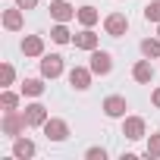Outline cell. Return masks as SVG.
I'll return each mask as SVG.
<instances>
[{
	"label": "cell",
	"instance_id": "6da1fadb",
	"mask_svg": "<svg viewBox=\"0 0 160 160\" xmlns=\"http://www.w3.org/2000/svg\"><path fill=\"white\" fill-rule=\"evenodd\" d=\"M25 113H16V110H7L3 113V132L10 135V138H19L22 132H25Z\"/></svg>",
	"mask_w": 160,
	"mask_h": 160
},
{
	"label": "cell",
	"instance_id": "7a4b0ae2",
	"mask_svg": "<svg viewBox=\"0 0 160 160\" xmlns=\"http://www.w3.org/2000/svg\"><path fill=\"white\" fill-rule=\"evenodd\" d=\"M104 28H107V35L122 38V35H126V28H129V19H126L122 13H110V16L104 19Z\"/></svg>",
	"mask_w": 160,
	"mask_h": 160
},
{
	"label": "cell",
	"instance_id": "3957f363",
	"mask_svg": "<svg viewBox=\"0 0 160 160\" xmlns=\"http://www.w3.org/2000/svg\"><path fill=\"white\" fill-rule=\"evenodd\" d=\"M113 69V57L107 50H91V72L94 75H107Z\"/></svg>",
	"mask_w": 160,
	"mask_h": 160
},
{
	"label": "cell",
	"instance_id": "277c9868",
	"mask_svg": "<svg viewBox=\"0 0 160 160\" xmlns=\"http://www.w3.org/2000/svg\"><path fill=\"white\" fill-rule=\"evenodd\" d=\"M91 75H94L91 66H88V69H85V66H75V69L69 72V85H72L75 91H85V88L91 85Z\"/></svg>",
	"mask_w": 160,
	"mask_h": 160
},
{
	"label": "cell",
	"instance_id": "5b68a950",
	"mask_svg": "<svg viewBox=\"0 0 160 160\" xmlns=\"http://www.w3.org/2000/svg\"><path fill=\"white\" fill-rule=\"evenodd\" d=\"M122 135H126L129 141L144 138V119H141V116H126V122H122Z\"/></svg>",
	"mask_w": 160,
	"mask_h": 160
},
{
	"label": "cell",
	"instance_id": "8992f818",
	"mask_svg": "<svg viewBox=\"0 0 160 160\" xmlns=\"http://www.w3.org/2000/svg\"><path fill=\"white\" fill-rule=\"evenodd\" d=\"M60 72H63V57L50 53V57L41 60V75H44V78H57Z\"/></svg>",
	"mask_w": 160,
	"mask_h": 160
},
{
	"label": "cell",
	"instance_id": "52a82bcc",
	"mask_svg": "<svg viewBox=\"0 0 160 160\" xmlns=\"http://www.w3.org/2000/svg\"><path fill=\"white\" fill-rule=\"evenodd\" d=\"M126 110H129V104H126V98H119V94H113V98H107V101H104V113H107V116H113V119L126 116Z\"/></svg>",
	"mask_w": 160,
	"mask_h": 160
},
{
	"label": "cell",
	"instance_id": "ba28073f",
	"mask_svg": "<svg viewBox=\"0 0 160 160\" xmlns=\"http://www.w3.org/2000/svg\"><path fill=\"white\" fill-rule=\"evenodd\" d=\"M22 113H25V122L28 126H44L47 122V107L44 104H28Z\"/></svg>",
	"mask_w": 160,
	"mask_h": 160
},
{
	"label": "cell",
	"instance_id": "9c48e42d",
	"mask_svg": "<svg viewBox=\"0 0 160 160\" xmlns=\"http://www.w3.org/2000/svg\"><path fill=\"white\" fill-rule=\"evenodd\" d=\"M44 135H47L50 141H63V138L69 135V126H66L63 119H47V122H44Z\"/></svg>",
	"mask_w": 160,
	"mask_h": 160
},
{
	"label": "cell",
	"instance_id": "30bf717a",
	"mask_svg": "<svg viewBox=\"0 0 160 160\" xmlns=\"http://www.w3.org/2000/svg\"><path fill=\"white\" fill-rule=\"evenodd\" d=\"M132 78H135V82H141V85L154 82V66H151L148 60H138V63L132 66Z\"/></svg>",
	"mask_w": 160,
	"mask_h": 160
},
{
	"label": "cell",
	"instance_id": "8fae6325",
	"mask_svg": "<svg viewBox=\"0 0 160 160\" xmlns=\"http://www.w3.org/2000/svg\"><path fill=\"white\" fill-rule=\"evenodd\" d=\"M50 16H53L57 22H69V19L75 16V10L66 3V0H53V3H50Z\"/></svg>",
	"mask_w": 160,
	"mask_h": 160
},
{
	"label": "cell",
	"instance_id": "7c38bea8",
	"mask_svg": "<svg viewBox=\"0 0 160 160\" xmlns=\"http://www.w3.org/2000/svg\"><path fill=\"white\" fill-rule=\"evenodd\" d=\"M32 154H35V144H32L28 138H22V135H19V138H16V144H13V157H19V160H28Z\"/></svg>",
	"mask_w": 160,
	"mask_h": 160
},
{
	"label": "cell",
	"instance_id": "4fadbf2b",
	"mask_svg": "<svg viewBox=\"0 0 160 160\" xmlns=\"http://www.w3.org/2000/svg\"><path fill=\"white\" fill-rule=\"evenodd\" d=\"M75 47H82V50H98V35L91 28H85L82 35H75Z\"/></svg>",
	"mask_w": 160,
	"mask_h": 160
},
{
	"label": "cell",
	"instance_id": "5bb4252c",
	"mask_svg": "<svg viewBox=\"0 0 160 160\" xmlns=\"http://www.w3.org/2000/svg\"><path fill=\"white\" fill-rule=\"evenodd\" d=\"M22 50H25V57H41V53H44V41H41L38 35H32V38L22 41Z\"/></svg>",
	"mask_w": 160,
	"mask_h": 160
},
{
	"label": "cell",
	"instance_id": "9a60e30c",
	"mask_svg": "<svg viewBox=\"0 0 160 160\" xmlns=\"http://www.w3.org/2000/svg\"><path fill=\"white\" fill-rule=\"evenodd\" d=\"M3 25H7L10 32H19V28H22V7H19V10H7V13H3Z\"/></svg>",
	"mask_w": 160,
	"mask_h": 160
},
{
	"label": "cell",
	"instance_id": "2e32d148",
	"mask_svg": "<svg viewBox=\"0 0 160 160\" xmlns=\"http://www.w3.org/2000/svg\"><path fill=\"white\" fill-rule=\"evenodd\" d=\"M22 94L41 98V94H44V82H41V78H25V82H22Z\"/></svg>",
	"mask_w": 160,
	"mask_h": 160
},
{
	"label": "cell",
	"instance_id": "e0dca14e",
	"mask_svg": "<svg viewBox=\"0 0 160 160\" xmlns=\"http://www.w3.org/2000/svg\"><path fill=\"white\" fill-rule=\"evenodd\" d=\"M75 19H78V22H82L85 28H91V25L98 22V10H94V7H82V10H78V13H75Z\"/></svg>",
	"mask_w": 160,
	"mask_h": 160
},
{
	"label": "cell",
	"instance_id": "ac0fdd59",
	"mask_svg": "<svg viewBox=\"0 0 160 160\" xmlns=\"http://www.w3.org/2000/svg\"><path fill=\"white\" fill-rule=\"evenodd\" d=\"M141 53L151 60V57H160V38H144L141 41Z\"/></svg>",
	"mask_w": 160,
	"mask_h": 160
},
{
	"label": "cell",
	"instance_id": "d6986e66",
	"mask_svg": "<svg viewBox=\"0 0 160 160\" xmlns=\"http://www.w3.org/2000/svg\"><path fill=\"white\" fill-rule=\"evenodd\" d=\"M50 38H53L57 44H69V38H72V35H69L66 22H57V25H53V32H50Z\"/></svg>",
	"mask_w": 160,
	"mask_h": 160
},
{
	"label": "cell",
	"instance_id": "ffe728a7",
	"mask_svg": "<svg viewBox=\"0 0 160 160\" xmlns=\"http://www.w3.org/2000/svg\"><path fill=\"white\" fill-rule=\"evenodd\" d=\"M144 19L148 22H160V0H154V3L144 7Z\"/></svg>",
	"mask_w": 160,
	"mask_h": 160
},
{
	"label": "cell",
	"instance_id": "44dd1931",
	"mask_svg": "<svg viewBox=\"0 0 160 160\" xmlns=\"http://www.w3.org/2000/svg\"><path fill=\"white\" fill-rule=\"evenodd\" d=\"M0 104H3V110H16V104H19V98H16L13 91H3V98H0Z\"/></svg>",
	"mask_w": 160,
	"mask_h": 160
},
{
	"label": "cell",
	"instance_id": "7402d4cb",
	"mask_svg": "<svg viewBox=\"0 0 160 160\" xmlns=\"http://www.w3.org/2000/svg\"><path fill=\"white\" fill-rule=\"evenodd\" d=\"M148 157H160V135H151V141H148Z\"/></svg>",
	"mask_w": 160,
	"mask_h": 160
},
{
	"label": "cell",
	"instance_id": "603a6c76",
	"mask_svg": "<svg viewBox=\"0 0 160 160\" xmlns=\"http://www.w3.org/2000/svg\"><path fill=\"white\" fill-rule=\"evenodd\" d=\"M13 75H16V72H13V66H10V63H3V85H10V82H13Z\"/></svg>",
	"mask_w": 160,
	"mask_h": 160
},
{
	"label": "cell",
	"instance_id": "cb8c5ba5",
	"mask_svg": "<svg viewBox=\"0 0 160 160\" xmlns=\"http://www.w3.org/2000/svg\"><path fill=\"white\" fill-rule=\"evenodd\" d=\"M104 157H107L104 148H91V151H88V160H104Z\"/></svg>",
	"mask_w": 160,
	"mask_h": 160
},
{
	"label": "cell",
	"instance_id": "d4e9b609",
	"mask_svg": "<svg viewBox=\"0 0 160 160\" xmlns=\"http://www.w3.org/2000/svg\"><path fill=\"white\" fill-rule=\"evenodd\" d=\"M16 3H19L22 10H35V7H38V0H16Z\"/></svg>",
	"mask_w": 160,
	"mask_h": 160
},
{
	"label": "cell",
	"instance_id": "484cf974",
	"mask_svg": "<svg viewBox=\"0 0 160 160\" xmlns=\"http://www.w3.org/2000/svg\"><path fill=\"white\" fill-rule=\"evenodd\" d=\"M151 101H154V107H160V88H154V94H151Z\"/></svg>",
	"mask_w": 160,
	"mask_h": 160
},
{
	"label": "cell",
	"instance_id": "4316f807",
	"mask_svg": "<svg viewBox=\"0 0 160 160\" xmlns=\"http://www.w3.org/2000/svg\"><path fill=\"white\" fill-rule=\"evenodd\" d=\"M157 35H160V28H157Z\"/></svg>",
	"mask_w": 160,
	"mask_h": 160
}]
</instances>
